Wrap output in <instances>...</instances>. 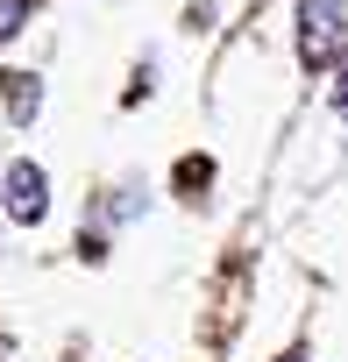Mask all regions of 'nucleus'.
Returning a JSON list of instances; mask_svg holds the SVG:
<instances>
[{
    "label": "nucleus",
    "instance_id": "7ed1b4c3",
    "mask_svg": "<svg viewBox=\"0 0 348 362\" xmlns=\"http://www.w3.org/2000/svg\"><path fill=\"white\" fill-rule=\"evenodd\" d=\"M0 100H8V121L15 128H29L36 107H43V78L36 71H0Z\"/></svg>",
    "mask_w": 348,
    "mask_h": 362
},
{
    "label": "nucleus",
    "instance_id": "f257e3e1",
    "mask_svg": "<svg viewBox=\"0 0 348 362\" xmlns=\"http://www.w3.org/2000/svg\"><path fill=\"white\" fill-rule=\"evenodd\" d=\"M341 36H348V8H341V0H298V64L306 71L334 64Z\"/></svg>",
    "mask_w": 348,
    "mask_h": 362
},
{
    "label": "nucleus",
    "instance_id": "0eeeda50",
    "mask_svg": "<svg viewBox=\"0 0 348 362\" xmlns=\"http://www.w3.org/2000/svg\"><path fill=\"white\" fill-rule=\"evenodd\" d=\"M277 362H313V348H306V341H291V348H284Z\"/></svg>",
    "mask_w": 348,
    "mask_h": 362
},
{
    "label": "nucleus",
    "instance_id": "f03ea898",
    "mask_svg": "<svg viewBox=\"0 0 348 362\" xmlns=\"http://www.w3.org/2000/svg\"><path fill=\"white\" fill-rule=\"evenodd\" d=\"M0 206H8L15 228H36V221L50 214V177H43V163L15 156L8 170H0Z\"/></svg>",
    "mask_w": 348,
    "mask_h": 362
},
{
    "label": "nucleus",
    "instance_id": "423d86ee",
    "mask_svg": "<svg viewBox=\"0 0 348 362\" xmlns=\"http://www.w3.org/2000/svg\"><path fill=\"white\" fill-rule=\"evenodd\" d=\"M334 114L348 121V71H341V86H334Z\"/></svg>",
    "mask_w": 348,
    "mask_h": 362
},
{
    "label": "nucleus",
    "instance_id": "39448f33",
    "mask_svg": "<svg viewBox=\"0 0 348 362\" xmlns=\"http://www.w3.org/2000/svg\"><path fill=\"white\" fill-rule=\"evenodd\" d=\"M207 177H214V163H207V156H185V163H178V185H185V199H199V185H207Z\"/></svg>",
    "mask_w": 348,
    "mask_h": 362
},
{
    "label": "nucleus",
    "instance_id": "20e7f679",
    "mask_svg": "<svg viewBox=\"0 0 348 362\" xmlns=\"http://www.w3.org/2000/svg\"><path fill=\"white\" fill-rule=\"evenodd\" d=\"M29 8H36V0H0V43L29 29Z\"/></svg>",
    "mask_w": 348,
    "mask_h": 362
}]
</instances>
